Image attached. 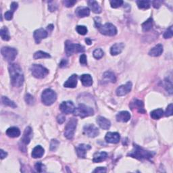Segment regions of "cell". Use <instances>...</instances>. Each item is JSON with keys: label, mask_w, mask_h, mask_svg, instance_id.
Instances as JSON below:
<instances>
[{"label": "cell", "mask_w": 173, "mask_h": 173, "mask_svg": "<svg viewBox=\"0 0 173 173\" xmlns=\"http://www.w3.org/2000/svg\"><path fill=\"white\" fill-rule=\"evenodd\" d=\"M125 48V45L123 43H118L113 45L110 48V54L112 55H117L121 54L123 49Z\"/></svg>", "instance_id": "cell-22"}, {"label": "cell", "mask_w": 173, "mask_h": 173, "mask_svg": "<svg viewBox=\"0 0 173 173\" xmlns=\"http://www.w3.org/2000/svg\"><path fill=\"white\" fill-rule=\"evenodd\" d=\"M85 42H86V43H87V45H91L92 41L91 40V39H89V38H86V39H85Z\"/></svg>", "instance_id": "cell-56"}, {"label": "cell", "mask_w": 173, "mask_h": 173, "mask_svg": "<svg viewBox=\"0 0 173 173\" xmlns=\"http://www.w3.org/2000/svg\"><path fill=\"white\" fill-rule=\"evenodd\" d=\"M91 145H87V144L78 145L77 148H76V151H77L78 157L80 158H85L87 151L91 149Z\"/></svg>", "instance_id": "cell-15"}, {"label": "cell", "mask_w": 173, "mask_h": 173, "mask_svg": "<svg viewBox=\"0 0 173 173\" xmlns=\"http://www.w3.org/2000/svg\"><path fill=\"white\" fill-rule=\"evenodd\" d=\"M87 3L90 9L95 14H99L101 12V8L96 1H94V0H89V1L87 2Z\"/></svg>", "instance_id": "cell-28"}, {"label": "cell", "mask_w": 173, "mask_h": 173, "mask_svg": "<svg viewBox=\"0 0 173 173\" xmlns=\"http://www.w3.org/2000/svg\"><path fill=\"white\" fill-rule=\"evenodd\" d=\"M173 35V31H172V26H171L167 29V30L164 33V38L165 39H170Z\"/></svg>", "instance_id": "cell-42"}, {"label": "cell", "mask_w": 173, "mask_h": 173, "mask_svg": "<svg viewBox=\"0 0 173 173\" xmlns=\"http://www.w3.org/2000/svg\"><path fill=\"white\" fill-rule=\"evenodd\" d=\"M80 63L83 65H87V56L85 54H82L80 56Z\"/></svg>", "instance_id": "cell-49"}, {"label": "cell", "mask_w": 173, "mask_h": 173, "mask_svg": "<svg viewBox=\"0 0 173 173\" xmlns=\"http://www.w3.org/2000/svg\"><path fill=\"white\" fill-rule=\"evenodd\" d=\"M6 135L11 138H16V137H18L20 135V131L18 127H12L8 128L6 131Z\"/></svg>", "instance_id": "cell-26"}, {"label": "cell", "mask_w": 173, "mask_h": 173, "mask_svg": "<svg viewBox=\"0 0 173 173\" xmlns=\"http://www.w3.org/2000/svg\"><path fill=\"white\" fill-rule=\"evenodd\" d=\"M103 78L105 81L111 82V83H115L116 81V76L112 72H105L103 75Z\"/></svg>", "instance_id": "cell-30"}, {"label": "cell", "mask_w": 173, "mask_h": 173, "mask_svg": "<svg viewBox=\"0 0 173 173\" xmlns=\"http://www.w3.org/2000/svg\"><path fill=\"white\" fill-rule=\"evenodd\" d=\"M0 154H1V159L2 160L4 159V158H5L8 156L7 152H5V151L3 150V149H1V150H0Z\"/></svg>", "instance_id": "cell-55"}, {"label": "cell", "mask_w": 173, "mask_h": 173, "mask_svg": "<svg viewBox=\"0 0 173 173\" xmlns=\"http://www.w3.org/2000/svg\"><path fill=\"white\" fill-rule=\"evenodd\" d=\"M59 141L56 139H52L50 143V149L51 151H55L59 145Z\"/></svg>", "instance_id": "cell-43"}, {"label": "cell", "mask_w": 173, "mask_h": 173, "mask_svg": "<svg viewBox=\"0 0 173 173\" xmlns=\"http://www.w3.org/2000/svg\"><path fill=\"white\" fill-rule=\"evenodd\" d=\"M13 13L12 11H7L4 14V18L5 20H11L13 18Z\"/></svg>", "instance_id": "cell-48"}, {"label": "cell", "mask_w": 173, "mask_h": 173, "mask_svg": "<svg viewBox=\"0 0 173 173\" xmlns=\"http://www.w3.org/2000/svg\"><path fill=\"white\" fill-rule=\"evenodd\" d=\"M94 20H95V27L99 28L101 26V25L100 18H99V17H96V18H94Z\"/></svg>", "instance_id": "cell-51"}, {"label": "cell", "mask_w": 173, "mask_h": 173, "mask_svg": "<svg viewBox=\"0 0 173 173\" xmlns=\"http://www.w3.org/2000/svg\"><path fill=\"white\" fill-rule=\"evenodd\" d=\"M164 51L163 45L162 44H158L157 45L154 47L153 48L151 49L149 52V55L150 56L153 57H158L162 54Z\"/></svg>", "instance_id": "cell-21"}, {"label": "cell", "mask_w": 173, "mask_h": 173, "mask_svg": "<svg viewBox=\"0 0 173 173\" xmlns=\"http://www.w3.org/2000/svg\"><path fill=\"white\" fill-rule=\"evenodd\" d=\"M75 14L79 18H84L89 16L90 14V10L89 8L85 6L78 7L75 10Z\"/></svg>", "instance_id": "cell-20"}, {"label": "cell", "mask_w": 173, "mask_h": 173, "mask_svg": "<svg viewBox=\"0 0 173 173\" xmlns=\"http://www.w3.org/2000/svg\"><path fill=\"white\" fill-rule=\"evenodd\" d=\"M77 80L78 76L75 74L72 75L64 83V86L66 88H75L77 85Z\"/></svg>", "instance_id": "cell-19"}, {"label": "cell", "mask_w": 173, "mask_h": 173, "mask_svg": "<svg viewBox=\"0 0 173 173\" xmlns=\"http://www.w3.org/2000/svg\"><path fill=\"white\" fill-rule=\"evenodd\" d=\"M76 3H77V1H72V0H65V1H64V4L67 8L72 7Z\"/></svg>", "instance_id": "cell-45"}, {"label": "cell", "mask_w": 173, "mask_h": 173, "mask_svg": "<svg viewBox=\"0 0 173 173\" xmlns=\"http://www.w3.org/2000/svg\"><path fill=\"white\" fill-rule=\"evenodd\" d=\"M130 106L131 108H135L140 113L143 114L145 112V110L144 109V104H143L142 101L139 100V99H134V101L131 102Z\"/></svg>", "instance_id": "cell-23"}, {"label": "cell", "mask_w": 173, "mask_h": 173, "mask_svg": "<svg viewBox=\"0 0 173 173\" xmlns=\"http://www.w3.org/2000/svg\"><path fill=\"white\" fill-rule=\"evenodd\" d=\"M77 119L75 118H71L66 125L64 131V136L68 139H72L74 137L75 132L77 126Z\"/></svg>", "instance_id": "cell-7"}, {"label": "cell", "mask_w": 173, "mask_h": 173, "mask_svg": "<svg viewBox=\"0 0 173 173\" xmlns=\"http://www.w3.org/2000/svg\"><path fill=\"white\" fill-rule=\"evenodd\" d=\"M83 131L86 135L91 137V138H94V137L98 136L99 134V128L93 124H89L83 127Z\"/></svg>", "instance_id": "cell-10"}, {"label": "cell", "mask_w": 173, "mask_h": 173, "mask_svg": "<svg viewBox=\"0 0 173 173\" xmlns=\"http://www.w3.org/2000/svg\"><path fill=\"white\" fill-rule=\"evenodd\" d=\"M97 123H98L99 127L104 130H108L110 128L111 122L109 120L104 118L103 116H98L97 118Z\"/></svg>", "instance_id": "cell-17"}, {"label": "cell", "mask_w": 173, "mask_h": 173, "mask_svg": "<svg viewBox=\"0 0 173 173\" xmlns=\"http://www.w3.org/2000/svg\"><path fill=\"white\" fill-rule=\"evenodd\" d=\"M116 118V121L118 122H127L130 121L131 116L130 113L127 111H122V112H120L117 114Z\"/></svg>", "instance_id": "cell-18"}, {"label": "cell", "mask_w": 173, "mask_h": 173, "mask_svg": "<svg viewBox=\"0 0 173 173\" xmlns=\"http://www.w3.org/2000/svg\"><path fill=\"white\" fill-rule=\"evenodd\" d=\"M107 170L105 167H98L93 171V172H105Z\"/></svg>", "instance_id": "cell-53"}, {"label": "cell", "mask_w": 173, "mask_h": 173, "mask_svg": "<svg viewBox=\"0 0 173 173\" xmlns=\"http://www.w3.org/2000/svg\"><path fill=\"white\" fill-rule=\"evenodd\" d=\"M44 149L41 145H37L35 147L32 151L31 156L33 158H42L44 154Z\"/></svg>", "instance_id": "cell-27"}, {"label": "cell", "mask_w": 173, "mask_h": 173, "mask_svg": "<svg viewBox=\"0 0 173 173\" xmlns=\"http://www.w3.org/2000/svg\"><path fill=\"white\" fill-rule=\"evenodd\" d=\"M165 88L167 91H168L170 94L172 93V83L171 80H169L168 78L165 79Z\"/></svg>", "instance_id": "cell-37"}, {"label": "cell", "mask_w": 173, "mask_h": 173, "mask_svg": "<svg viewBox=\"0 0 173 173\" xmlns=\"http://www.w3.org/2000/svg\"><path fill=\"white\" fill-rule=\"evenodd\" d=\"M85 52V48L80 44H75L67 40L65 42V52L68 56L73 55L75 53H82Z\"/></svg>", "instance_id": "cell-6"}, {"label": "cell", "mask_w": 173, "mask_h": 173, "mask_svg": "<svg viewBox=\"0 0 173 173\" xmlns=\"http://www.w3.org/2000/svg\"><path fill=\"white\" fill-rule=\"evenodd\" d=\"M25 101L26 102V104H28V105H33L35 102V99L34 98V97L29 94V93H26L25 95Z\"/></svg>", "instance_id": "cell-39"}, {"label": "cell", "mask_w": 173, "mask_h": 173, "mask_svg": "<svg viewBox=\"0 0 173 173\" xmlns=\"http://www.w3.org/2000/svg\"><path fill=\"white\" fill-rule=\"evenodd\" d=\"M1 54L5 60L12 62L15 60L18 52L15 48L10 47H3L1 49Z\"/></svg>", "instance_id": "cell-8"}, {"label": "cell", "mask_w": 173, "mask_h": 173, "mask_svg": "<svg viewBox=\"0 0 173 173\" xmlns=\"http://www.w3.org/2000/svg\"><path fill=\"white\" fill-rule=\"evenodd\" d=\"M132 83L131 82H127L125 85H122L117 88L116 91V93L118 96H124L125 95L128 94L132 89Z\"/></svg>", "instance_id": "cell-12"}, {"label": "cell", "mask_w": 173, "mask_h": 173, "mask_svg": "<svg viewBox=\"0 0 173 173\" xmlns=\"http://www.w3.org/2000/svg\"><path fill=\"white\" fill-rule=\"evenodd\" d=\"M33 137V131L30 127H27L25 130L24 133H23V136L21 139V142L25 145H28L31 141V139Z\"/></svg>", "instance_id": "cell-16"}, {"label": "cell", "mask_w": 173, "mask_h": 173, "mask_svg": "<svg viewBox=\"0 0 173 173\" xmlns=\"http://www.w3.org/2000/svg\"><path fill=\"white\" fill-rule=\"evenodd\" d=\"M2 102L3 104L5 105H7V106H9V107H11V108H15L17 107V105L15 103H14V101H12L11 99H10L8 98V97L2 96Z\"/></svg>", "instance_id": "cell-32"}, {"label": "cell", "mask_w": 173, "mask_h": 173, "mask_svg": "<svg viewBox=\"0 0 173 173\" xmlns=\"http://www.w3.org/2000/svg\"><path fill=\"white\" fill-rule=\"evenodd\" d=\"M150 4L151 2L149 1H137V6L139 9H141V10H147L150 8Z\"/></svg>", "instance_id": "cell-35"}, {"label": "cell", "mask_w": 173, "mask_h": 173, "mask_svg": "<svg viewBox=\"0 0 173 173\" xmlns=\"http://www.w3.org/2000/svg\"><path fill=\"white\" fill-rule=\"evenodd\" d=\"M0 35H1L2 39L4 41H5V42H8V41L10 39L9 31L8 28L5 27V26H4V27L1 28V30H0Z\"/></svg>", "instance_id": "cell-31"}, {"label": "cell", "mask_w": 173, "mask_h": 173, "mask_svg": "<svg viewBox=\"0 0 173 173\" xmlns=\"http://www.w3.org/2000/svg\"><path fill=\"white\" fill-rule=\"evenodd\" d=\"M123 3L124 2L122 0H112L110 1V5L112 8H118L121 6Z\"/></svg>", "instance_id": "cell-41"}, {"label": "cell", "mask_w": 173, "mask_h": 173, "mask_svg": "<svg viewBox=\"0 0 173 173\" xmlns=\"http://www.w3.org/2000/svg\"><path fill=\"white\" fill-rule=\"evenodd\" d=\"M73 113L75 116L84 118L85 117L93 116L94 114V110L92 108L87 106V105L83 104H79L77 108H75V112Z\"/></svg>", "instance_id": "cell-3"}, {"label": "cell", "mask_w": 173, "mask_h": 173, "mask_svg": "<svg viewBox=\"0 0 173 173\" xmlns=\"http://www.w3.org/2000/svg\"><path fill=\"white\" fill-rule=\"evenodd\" d=\"M108 158V154L105 151L97 152L93 156V162L94 163H99L104 161Z\"/></svg>", "instance_id": "cell-24"}, {"label": "cell", "mask_w": 173, "mask_h": 173, "mask_svg": "<svg viewBox=\"0 0 173 173\" xmlns=\"http://www.w3.org/2000/svg\"><path fill=\"white\" fill-rule=\"evenodd\" d=\"M151 4L155 8H159L161 6V4H162V1H159V0H156V1L151 2Z\"/></svg>", "instance_id": "cell-50"}, {"label": "cell", "mask_w": 173, "mask_h": 173, "mask_svg": "<svg viewBox=\"0 0 173 173\" xmlns=\"http://www.w3.org/2000/svg\"><path fill=\"white\" fill-rule=\"evenodd\" d=\"M133 145V149L128 154V156H129L130 157L136 158V159L139 160H150L151 158H153L155 155L154 152L146 150V149L141 148L140 146L134 144Z\"/></svg>", "instance_id": "cell-2"}, {"label": "cell", "mask_w": 173, "mask_h": 173, "mask_svg": "<svg viewBox=\"0 0 173 173\" xmlns=\"http://www.w3.org/2000/svg\"><path fill=\"white\" fill-rule=\"evenodd\" d=\"M164 114V111L162 109L154 110L151 112V117L154 120H158L162 118Z\"/></svg>", "instance_id": "cell-33"}, {"label": "cell", "mask_w": 173, "mask_h": 173, "mask_svg": "<svg viewBox=\"0 0 173 173\" xmlns=\"http://www.w3.org/2000/svg\"><path fill=\"white\" fill-rule=\"evenodd\" d=\"M31 72L34 77L39 79L45 78L49 74L48 69L41 64H33L31 66Z\"/></svg>", "instance_id": "cell-5"}, {"label": "cell", "mask_w": 173, "mask_h": 173, "mask_svg": "<svg viewBox=\"0 0 173 173\" xmlns=\"http://www.w3.org/2000/svg\"><path fill=\"white\" fill-rule=\"evenodd\" d=\"M58 8V5L56 4V3L55 2H49V5H48V9L50 12H54L56 10V9Z\"/></svg>", "instance_id": "cell-44"}, {"label": "cell", "mask_w": 173, "mask_h": 173, "mask_svg": "<svg viewBox=\"0 0 173 173\" xmlns=\"http://www.w3.org/2000/svg\"><path fill=\"white\" fill-rule=\"evenodd\" d=\"M8 71L10 76L11 84L15 87H20L24 83L25 78L22 68L18 64L15 63L10 64Z\"/></svg>", "instance_id": "cell-1"}, {"label": "cell", "mask_w": 173, "mask_h": 173, "mask_svg": "<svg viewBox=\"0 0 173 173\" xmlns=\"http://www.w3.org/2000/svg\"><path fill=\"white\" fill-rule=\"evenodd\" d=\"M48 36V33L45 30H44L43 28H39L37 29V30L34 31L33 33V37L36 43L39 44L42 40L43 39H45V38Z\"/></svg>", "instance_id": "cell-13"}, {"label": "cell", "mask_w": 173, "mask_h": 173, "mask_svg": "<svg viewBox=\"0 0 173 173\" xmlns=\"http://www.w3.org/2000/svg\"><path fill=\"white\" fill-rule=\"evenodd\" d=\"M172 115V104H171L168 105V107L166 108V112H165V116L168 117Z\"/></svg>", "instance_id": "cell-46"}, {"label": "cell", "mask_w": 173, "mask_h": 173, "mask_svg": "<svg viewBox=\"0 0 173 173\" xmlns=\"http://www.w3.org/2000/svg\"><path fill=\"white\" fill-rule=\"evenodd\" d=\"M104 52L101 48L95 49L93 53V57H94L95 59H98V60L101 59V58L104 56Z\"/></svg>", "instance_id": "cell-36"}, {"label": "cell", "mask_w": 173, "mask_h": 173, "mask_svg": "<svg viewBox=\"0 0 173 173\" xmlns=\"http://www.w3.org/2000/svg\"><path fill=\"white\" fill-rule=\"evenodd\" d=\"M81 81L85 87H90L93 84V78L91 76L88 74H84L81 76Z\"/></svg>", "instance_id": "cell-25"}, {"label": "cell", "mask_w": 173, "mask_h": 173, "mask_svg": "<svg viewBox=\"0 0 173 173\" xmlns=\"http://www.w3.org/2000/svg\"><path fill=\"white\" fill-rule=\"evenodd\" d=\"M57 99V95L54 91L51 89H46L43 91L42 101L45 105H51Z\"/></svg>", "instance_id": "cell-4"}, {"label": "cell", "mask_w": 173, "mask_h": 173, "mask_svg": "<svg viewBox=\"0 0 173 173\" xmlns=\"http://www.w3.org/2000/svg\"><path fill=\"white\" fill-rule=\"evenodd\" d=\"M106 142L110 143H118L121 139V135L116 132H108L105 137Z\"/></svg>", "instance_id": "cell-14"}, {"label": "cell", "mask_w": 173, "mask_h": 173, "mask_svg": "<svg viewBox=\"0 0 173 173\" xmlns=\"http://www.w3.org/2000/svg\"><path fill=\"white\" fill-rule=\"evenodd\" d=\"M48 28L49 29V30L52 31L53 29H54V25H48Z\"/></svg>", "instance_id": "cell-57"}, {"label": "cell", "mask_w": 173, "mask_h": 173, "mask_svg": "<svg viewBox=\"0 0 173 173\" xmlns=\"http://www.w3.org/2000/svg\"><path fill=\"white\" fill-rule=\"evenodd\" d=\"M67 64H68V60L66 59H62L59 64V66L60 68H64V67L66 66Z\"/></svg>", "instance_id": "cell-54"}, {"label": "cell", "mask_w": 173, "mask_h": 173, "mask_svg": "<svg viewBox=\"0 0 173 173\" xmlns=\"http://www.w3.org/2000/svg\"><path fill=\"white\" fill-rule=\"evenodd\" d=\"M18 7V4L17 2H12L10 5V11L12 12H14V11L16 10Z\"/></svg>", "instance_id": "cell-52"}, {"label": "cell", "mask_w": 173, "mask_h": 173, "mask_svg": "<svg viewBox=\"0 0 173 173\" xmlns=\"http://www.w3.org/2000/svg\"><path fill=\"white\" fill-rule=\"evenodd\" d=\"M35 168L37 172H45V171H46L45 166L43 165L41 162L36 163V165H35Z\"/></svg>", "instance_id": "cell-40"}, {"label": "cell", "mask_w": 173, "mask_h": 173, "mask_svg": "<svg viewBox=\"0 0 173 173\" xmlns=\"http://www.w3.org/2000/svg\"><path fill=\"white\" fill-rule=\"evenodd\" d=\"M142 29L144 32L149 31L152 28L153 26V19L152 18H149L145 22H144L141 25Z\"/></svg>", "instance_id": "cell-29"}, {"label": "cell", "mask_w": 173, "mask_h": 173, "mask_svg": "<svg viewBox=\"0 0 173 173\" xmlns=\"http://www.w3.org/2000/svg\"><path fill=\"white\" fill-rule=\"evenodd\" d=\"M76 30H77V33L79 35H86L88 32L87 28L85 26H83V25L77 26V27H76Z\"/></svg>", "instance_id": "cell-38"}, {"label": "cell", "mask_w": 173, "mask_h": 173, "mask_svg": "<svg viewBox=\"0 0 173 173\" xmlns=\"http://www.w3.org/2000/svg\"><path fill=\"white\" fill-rule=\"evenodd\" d=\"M60 109L62 112L65 114H69L75 112V107L74 104L70 101H63L60 105Z\"/></svg>", "instance_id": "cell-11"}, {"label": "cell", "mask_w": 173, "mask_h": 173, "mask_svg": "<svg viewBox=\"0 0 173 173\" xmlns=\"http://www.w3.org/2000/svg\"><path fill=\"white\" fill-rule=\"evenodd\" d=\"M66 121V117L65 115L63 114H61L60 115H58L57 117V121L59 124H62Z\"/></svg>", "instance_id": "cell-47"}, {"label": "cell", "mask_w": 173, "mask_h": 173, "mask_svg": "<svg viewBox=\"0 0 173 173\" xmlns=\"http://www.w3.org/2000/svg\"><path fill=\"white\" fill-rule=\"evenodd\" d=\"M98 29L102 35H106V36L112 37L117 34L116 26L111 23H105L104 25H101Z\"/></svg>", "instance_id": "cell-9"}, {"label": "cell", "mask_w": 173, "mask_h": 173, "mask_svg": "<svg viewBox=\"0 0 173 173\" xmlns=\"http://www.w3.org/2000/svg\"><path fill=\"white\" fill-rule=\"evenodd\" d=\"M34 59H41V58H50L51 55L48 53L43 51H38L35 52L33 55Z\"/></svg>", "instance_id": "cell-34"}]
</instances>
